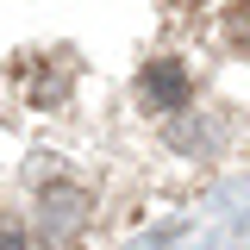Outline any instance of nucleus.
<instances>
[{"mask_svg":"<svg viewBox=\"0 0 250 250\" xmlns=\"http://www.w3.org/2000/svg\"><path fill=\"white\" fill-rule=\"evenodd\" d=\"M138 100L150 106V113H182L188 106V69L169 57L144 62V75H138Z\"/></svg>","mask_w":250,"mask_h":250,"instance_id":"obj_1","label":"nucleus"},{"mask_svg":"<svg viewBox=\"0 0 250 250\" xmlns=\"http://www.w3.org/2000/svg\"><path fill=\"white\" fill-rule=\"evenodd\" d=\"M25 94L38 100V106H57L62 94H69V62H38L31 82H25Z\"/></svg>","mask_w":250,"mask_h":250,"instance_id":"obj_2","label":"nucleus"},{"mask_svg":"<svg viewBox=\"0 0 250 250\" xmlns=\"http://www.w3.org/2000/svg\"><path fill=\"white\" fill-rule=\"evenodd\" d=\"M75 207H82V200H75L69 188H50V219H44V225H50V231H62V225H75Z\"/></svg>","mask_w":250,"mask_h":250,"instance_id":"obj_3","label":"nucleus"},{"mask_svg":"<svg viewBox=\"0 0 250 250\" xmlns=\"http://www.w3.org/2000/svg\"><path fill=\"white\" fill-rule=\"evenodd\" d=\"M225 38H231V44H238V50L250 57V0H238V13L225 19Z\"/></svg>","mask_w":250,"mask_h":250,"instance_id":"obj_4","label":"nucleus"},{"mask_svg":"<svg viewBox=\"0 0 250 250\" xmlns=\"http://www.w3.org/2000/svg\"><path fill=\"white\" fill-rule=\"evenodd\" d=\"M0 250H25V225L19 219H0Z\"/></svg>","mask_w":250,"mask_h":250,"instance_id":"obj_5","label":"nucleus"},{"mask_svg":"<svg viewBox=\"0 0 250 250\" xmlns=\"http://www.w3.org/2000/svg\"><path fill=\"white\" fill-rule=\"evenodd\" d=\"M182 6H200V0H182Z\"/></svg>","mask_w":250,"mask_h":250,"instance_id":"obj_6","label":"nucleus"}]
</instances>
